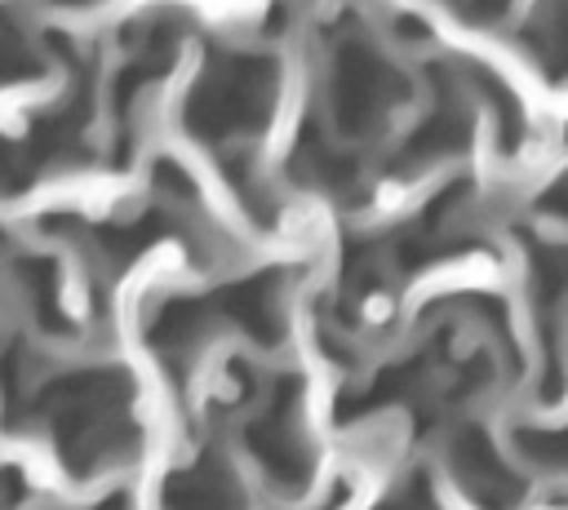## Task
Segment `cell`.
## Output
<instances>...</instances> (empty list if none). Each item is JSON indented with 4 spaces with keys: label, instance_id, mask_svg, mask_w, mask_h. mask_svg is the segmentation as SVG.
Listing matches in <instances>:
<instances>
[{
    "label": "cell",
    "instance_id": "obj_3",
    "mask_svg": "<svg viewBox=\"0 0 568 510\" xmlns=\"http://www.w3.org/2000/svg\"><path fill=\"white\" fill-rule=\"evenodd\" d=\"M466 137H470L466 111L457 106V98H444V93H439V102H435V106L422 115V124L404 137L399 160L413 164V169H426V164H435V160H444V155H457V151L466 146Z\"/></svg>",
    "mask_w": 568,
    "mask_h": 510
},
{
    "label": "cell",
    "instance_id": "obj_6",
    "mask_svg": "<svg viewBox=\"0 0 568 510\" xmlns=\"http://www.w3.org/2000/svg\"><path fill=\"white\" fill-rule=\"evenodd\" d=\"M470 80L479 84V93H484V102L493 106V115H497V137H501V151H515V142L524 137V115H519V102H515V93L493 75V71H484V67H470Z\"/></svg>",
    "mask_w": 568,
    "mask_h": 510
},
{
    "label": "cell",
    "instance_id": "obj_9",
    "mask_svg": "<svg viewBox=\"0 0 568 510\" xmlns=\"http://www.w3.org/2000/svg\"><path fill=\"white\" fill-rule=\"evenodd\" d=\"M466 22H475V27H493L497 18H506V9H510V0H448Z\"/></svg>",
    "mask_w": 568,
    "mask_h": 510
},
{
    "label": "cell",
    "instance_id": "obj_5",
    "mask_svg": "<svg viewBox=\"0 0 568 510\" xmlns=\"http://www.w3.org/2000/svg\"><path fill=\"white\" fill-rule=\"evenodd\" d=\"M44 75V53L31 40V31L22 22H13L0 9V84H18V80H36Z\"/></svg>",
    "mask_w": 568,
    "mask_h": 510
},
{
    "label": "cell",
    "instance_id": "obj_8",
    "mask_svg": "<svg viewBox=\"0 0 568 510\" xmlns=\"http://www.w3.org/2000/svg\"><path fill=\"white\" fill-rule=\"evenodd\" d=\"M155 191H160L164 200H200V195H195V182L182 173L178 160H160V164H155Z\"/></svg>",
    "mask_w": 568,
    "mask_h": 510
},
{
    "label": "cell",
    "instance_id": "obj_7",
    "mask_svg": "<svg viewBox=\"0 0 568 510\" xmlns=\"http://www.w3.org/2000/svg\"><path fill=\"white\" fill-rule=\"evenodd\" d=\"M40 155H36V146L31 142H18V137H4L0 133V195H18V191H27L31 182H36V173H40Z\"/></svg>",
    "mask_w": 568,
    "mask_h": 510
},
{
    "label": "cell",
    "instance_id": "obj_2",
    "mask_svg": "<svg viewBox=\"0 0 568 510\" xmlns=\"http://www.w3.org/2000/svg\"><path fill=\"white\" fill-rule=\"evenodd\" d=\"M404 75L368 53L364 44H342L333 53V80H328V98H333V124L346 137H359L368 129H377L395 102H404Z\"/></svg>",
    "mask_w": 568,
    "mask_h": 510
},
{
    "label": "cell",
    "instance_id": "obj_4",
    "mask_svg": "<svg viewBox=\"0 0 568 510\" xmlns=\"http://www.w3.org/2000/svg\"><path fill=\"white\" fill-rule=\"evenodd\" d=\"M524 40L550 75H568V0H541Z\"/></svg>",
    "mask_w": 568,
    "mask_h": 510
},
{
    "label": "cell",
    "instance_id": "obj_1",
    "mask_svg": "<svg viewBox=\"0 0 568 510\" xmlns=\"http://www.w3.org/2000/svg\"><path fill=\"white\" fill-rule=\"evenodd\" d=\"M275 89L280 67L271 53H222L186 98V133L209 146H235L266 124Z\"/></svg>",
    "mask_w": 568,
    "mask_h": 510
}]
</instances>
